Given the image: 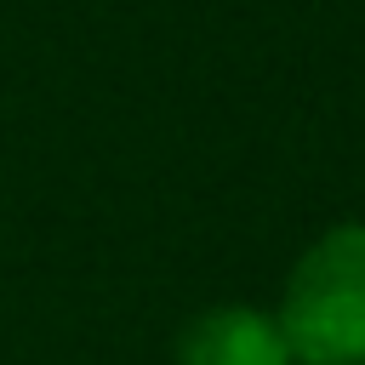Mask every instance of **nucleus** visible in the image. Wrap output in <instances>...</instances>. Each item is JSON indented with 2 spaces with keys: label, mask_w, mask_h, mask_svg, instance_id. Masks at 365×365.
Instances as JSON below:
<instances>
[{
  "label": "nucleus",
  "mask_w": 365,
  "mask_h": 365,
  "mask_svg": "<svg viewBox=\"0 0 365 365\" xmlns=\"http://www.w3.org/2000/svg\"><path fill=\"white\" fill-rule=\"evenodd\" d=\"M177 365H297L274 308L217 302L200 308L177 336Z\"/></svg>",
  "instance_id": "obj_2"
},
{
  "label": "nucleus",
  "mask_w": 365,
  "mask_h": 365,
  "mask_svg": "<svg viewBox=\"0 0 365 365\" xmlns=\"http://www.w3.org/2000/svg\"><path fill=\"white\" fill-rule=\"evenodd\" d=\"M274 319L297 365H365V222L325 228L291 262Z\"/></svg>",
  "instance_id": "obj_1"
}]
</instances>
